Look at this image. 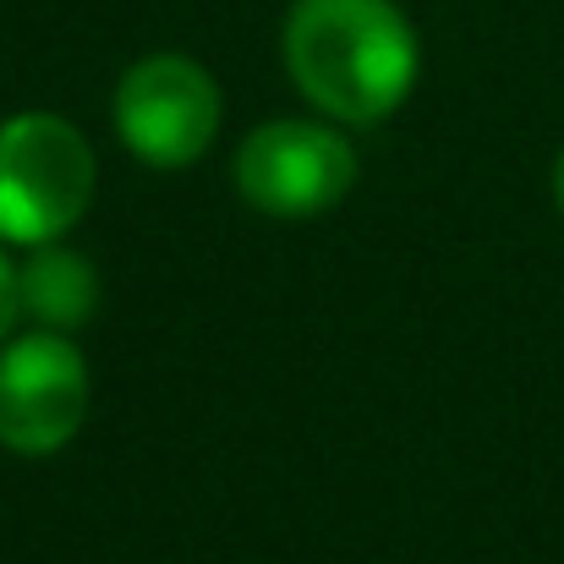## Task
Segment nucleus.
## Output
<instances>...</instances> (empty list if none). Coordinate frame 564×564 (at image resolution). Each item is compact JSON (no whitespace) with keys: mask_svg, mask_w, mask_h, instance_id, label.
<instances>
[{"mask_svg":"<svg viewBox=\"0 0 564 564\" xmlns=\"http://www.w3.org/2000/svg\"><path fill=\"white\" fill-rule=\"evenodd\" d=\"M280 44L296 94L335 127L389 121L422 72L416 28L394 0H296Z\"/></svg>","mask_w":564,"mask_h":564,"instance_id":"f257e3e1","label":"nucleus"},{"mask_svg":"<svg viewBox=\"0 0 564 564\" xmlns=\"http://www.w3.org/2000/svg\"><path fill=\"white\" fill-rule=\"evenodd\" d=\"M99 192L94 143L55 110H17L0 121V241H66Z\"/></svg>","mask_w":564,"mask_h":564,"instance_id":"f03ea898","label":"nucleus"},{"mask_svg":"<svg viewBox=\"0 0 564 564\" xmlns=\"http://www.w3.org/2000/svg\"><path fill=\"white\" fill-rule=\"evenodd\" d=\"M116 138L149 171H187L197 165L225 121V94L214 72L192 55H143L116 83Z\"/></svg>","mask_w":564,"mask_h":564,"instance_id":"7ed1b4c3","label":"nucleus"},{"mask_svg":"<svg viewBox=\"0 0 564 564\" xmlns=\"http://www.w3.org/2000/svg\"><path fill=\"white\" fill-rule=\"evenodd\" d=\"M357 187V149L335 121H263L236 149V192L269 219H318Z\"/></svg>","mask_w":564,"mask_h":564,"instance_id":"20e7f679","label":"nucleus"},{"mask_svg":"<svg viewBox=\"0 0 564 564\" xmlns=\"http://www.w3.org/2000/svg\"><path fill=\"white\" fill-rule=\"evenodd\" d=\"M94 405V373L72 335L28 329L0 346V449L22 460L61 455Z\"/></svg>","mask_w":564,"mask_h":564,"instance_id":"39448f33","label":"nucleus"},{"mask_svg":"<svg viewBox=\"0 0 564 564\" xmlns=\"http://www.w3.org/2000/svg\"><path fill=\"white\" fill-rule=\"evenodd\" d=\"M17 302H22V318L33 329H55V335H72L94 318L99 307V274L94 263L66 247V241H44V247H22L17 258Z\"/></svg>","mask_w":564,"mask_h":564,"instance_id":"423d86ee","label":"nucleus"},{"mask_svg":"<svg viewBox=\"0 0 564 564\" xmlns=\"http://www.w3.org/2000/svg\"><path fill=\"white\" fill-rule=\"evenodd\" d=\"M17 324H22V302H17V258H11L6 241H0V346L17 335Z\"/></svg>","mask_w":564,"mask_h":564,"instance_id":"0eeeda50","label":"nucleus"},{"mask_svg":"<svg viewBox=\"0 0 564 564\" xmlns=\"http://www.w3.org/2000/svg\"><path fill=\"white\" fill-rule=\"evenodd\" d=\"M554 203H560V214H564V149H560V160H554Z\"/></svg>","mask_w":564,"mask_h":564,"instance_id":"6e6552de","label":"nucleus"}]
</instances>
